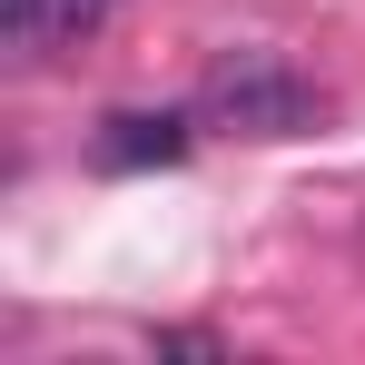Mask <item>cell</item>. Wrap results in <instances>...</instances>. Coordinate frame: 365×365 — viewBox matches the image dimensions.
<instances>
[{"instance_id":"cell-1","label":"cell","mask_w":365,"mask_h":365,"mask_svg":"<svg viewBox=\"0 0 365 365\" xmlns=\"http://www.w3.org/2000/svg\"><path fill=\"white\" fill-rule=\"evenodd\" d=\"M197 119L217 128H247V138H297L316 119V89H306L287 60H267V50H237V60L207 69V89H197Z\"/></svg>"},{"instance_id":"cell-2","label":"cell","mask_w":365,"mask_h":365,"mask_svg":"<svg viewBox=\"0 0 365 365\" xmlns=\"http://www.w3.org/2000/svg\"><path fill=\"white\" fill-rule=\"evenodd\" d=\"M187 138H197L187 109H109L89 148H99V168H119V178H128V168H178Z\"/></svg>"},{"instance_id":"cell-3","label":"cell","mask_w":365,"mask_h":365,"mask_svg":"<svg viewBox=\"0 0 365 365\" xmlns=\"http://www.w3.org/2000/svg\"><path fill=\"white\" fill-rule=\"evenodd\" d=\"M109 10H119V0H0V30H10L20 60H50V50H69V40H89Z\"/></svg>"}]
</instances>
